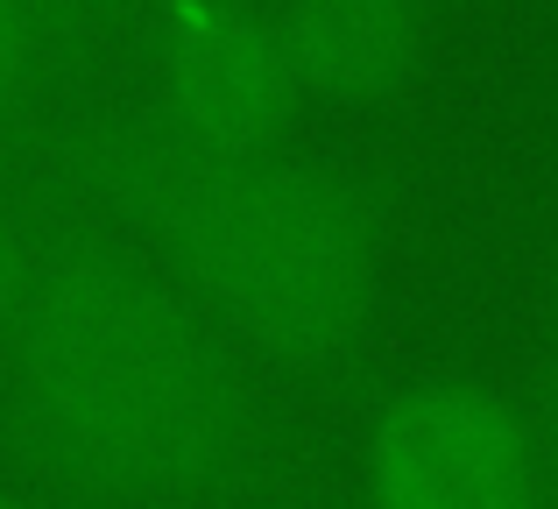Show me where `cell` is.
Returning <instances> with one entry per match:
<instances>
[{"label": "cell", "mask_w": 558, "mask_h": 509, "mask_svg": "<svg viewBox=\"0 0 558 509\" xmlns=\"http://www.w3.org/2000/svg\"><path fill=\"white\" fill-rule=\"evenodd\" d=\"M170 36V78H163V121L205 142H276L290 107V71L276 57L269 22L233 14L219 0H178Z\"/></svg>", "instance_id": "277c9868"}, {"label": "cell", "mask_w": 558, "mask_h": 509, "mask_svg": "<svg viewBox=\"0 0 558 509\" xmlns=\"http://www.w3.org/2000/svg\"><path fill=\"white\" fill-rule=\"evenodd\" d=\"M28 262H36V241L22 234V206H14V192H8V170H0V312L14 304V290H22Z\"/></svg>", "instance_id": "ba28073f"}, {"label": "cell", "mask_w": 558, "mask_h": 509, "mask_svg": "<svg viewBox=\"0 0 558 509\" xmlns=\"http://www.w3.org/2000/svg\"><path fill=\"white\" fill-rule=\"evenodd\" d=\"M78 184L163 276L298 375L347 368L381 304V213L347 170L276 142H205L163 113L99 121Z\"/></svg>", "instance_id": "7a4b0ae2"}, {"label": "cell", "mask_w": 558, "mask_h": 509, "mask_svg": "<svg viewBox=\"0 0 558 509\" xmlns=\"http://www.w3.org/2000/svg\"><path fill=\"white\" fill-rule=\"evenodd\" d=\"M36 57H43V36H36V0H0V113L28 93L36 78Z\"/></svg>", "instance_id": "52a82bcc"}, {"label": "cell", "mask_w": 558, "mask_h": 509, "mask_svg": "<svg viewBox=\"0 0 558 509\" xmlns=\"http://www.w3.org/2000/svg\"><path fill=\"white\" fill-rule=\"evenodd\" d=\"M381 509H531V446L481 389H417L375 446Z\"/></svg>", "instance_id": "3957f363"}, {"label": "cell", "mask_w": 558, "mask_h": 509, "mask_svg": "<svg viewBox=\"0 0 558 509\" xmlns=\"http://www.w3.org/2000/svg\"><path fill=\"white\" fill-rule=\"evenodd\" d=\"M269 36L298 93L381 99L417 64L424 8L417 0H283L269 14Z\"/></svg>", "instance_id": "5b68a950"}, {"label": "cell", "mask_w": 558, "mask_h": 509, "mask_svg": "<svg viewBox=\"0 0 558 509\" xmlns=\"http://www.w3.org/2000/svg\"><path fill=\"white\" fill-rule=\"evenodd\" d=\"M8 326L28 460L85 509H198L255 482L269 425L213 318L113 241L36 249Z\"/></svg>", "instance_id": "6da1fadb"}, {"label": "cell", "mask_w": 558, "mask_h": 509, "mask_svg": "<svg viewBox=\"0 0 558 509\" xmlns=\"http://www.w3.org/2000/svg\"><path fill=\"white\" fill-rule=\"evenodd\" d=\"M523 446H531V488H537V509H558V276H551V290H545V318H537Z\"/></svg>", "instance_id": "8992f818"}]
</instances>
